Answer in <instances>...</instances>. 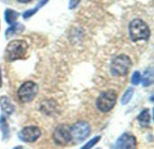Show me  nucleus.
Masks as SVG:
<instances>
[{"label": "nucleus", "mask_w": 154, "mask_h": 149, "mask_svg": "<svg viewBox=\"0 0 154 149\" xmlns=\"http://www.w3.org/2000/svg\"><path fill=\"white\" fill-rule=\"evenodd\" d=\"M0 107L1 111L6 115H11L14 112V105L7 96L0 97Z\"/></svg>", "instance_id": "obj_10"}, {"label": "nucleus", "mask_w": 154, "mask_h": 149, "mask_svg": "<svg viewBox=\"0 0 154 149\" xmlns=\"http://www.w3.org/2000/svg\"><path fill=\"white\" fill-rule=\"evenodd\" d=\"M141 79H142V76H141V73L139 71H135L133 76H132V79H131V83L134 85H138L141 82Z\"/></svg>", "instance_id": "obj_19"}, {"label": "nucleus", "mask_w": 154, "mask_h": 149, "mask_svg": "<svg viewBox=\"0 0 154 149\" xmlns=\"http://www.w3.org/2000/svg\"><path fill=\"white\" fill-rule=\"evenodd\" d=\"M137 141L134 136L128 133L123 134L116 143V149H136Z\"/></svg>", "instance_id": "obj_9"}, {"label": "nucleus", "mask_w": 154, "mask_h": 149, "mask_svg": "<svg viewBox=\"0 0 154 149\" xmlns=\"http://www.w3.org/2000/svg\"><path fill=\"white\" fill-rule=\"evenodd\" d=\"M129 35L134 42L148 40L151 36V30L144 21L142 19H134L129 24Z\"/></svg>", "instance_id": "obj_2"}, {"label": "nucleus", "mask_w": 154, "mask_h": 149, "mask_svg": "<svg viewBox=\"0 0 154 149\" xmlns=\"http://www.w3.org/2000/svg\"><path fill=\"white\" fill-rule=\"evenodd\" d=\"M24 26L22 24V23H19V22H15L14 24L13 25H10L9 28L6 29L5 32V39H9L18 33H21L23 30H24Z\"/></svg>", "instance_id": "obj_11"}, {"label": "nucleus", "mask_w": 154, "mask_h": 149, "mask_svg": "<svg viewBox=\"0 0 154 149\" xmlns=\"http://www.w3.org/2000/svg\"><path fill=\"white\" fill-rule=\"evenodd\" d=\"M28 51V44L23 40H14L10 41L5 49L4 58L7 62H13L25 58Z\"/></svg>", "instance_id": "obj_1"}, {"label": "nucleus", "mask_w": 154, "mask_h": 149, "mask_svg": "<svg viewBox=\"0 0 154 149\" xmlns=\"http://www.w3.org/2000/svg\"><path fill=\"white\" fill-rule=\"evenodd\" d=\"M97 149H101V148H97Z\"/></svg>", "instance_id": "obj_24"}, {"label": "nucleus", "mask_w": 154, "mask_h": 149, "mask_svg": "<svg viewBox=\"0 0 154 149\" xmlns=\"http://www.w3.org/2000/svg\"><path fill=\"white\" fill-rule=\"evenodd\" d=\"M137 120L139 121V123L143 126V127H147L150 125L151 123V114H150V111L148 109H144L141 112V113L138 115Z\"/></svg>", "instance_id": "obj_15"}, {"label": "nucleus", "mask_w": 154, "mask_h": 149, "mask_svg": "<svg viewBox=\"0 0 154 149\" xmlns=\"http://www.w3.org/2000/svg\"><path fill=\"white\" fill-rule=\"evenodd\" d=\"M53 140L57 145L66 146L71 141L70 128L65 124L58 126L52 135Z\"/></svg>", "instance_id": "obj_7"}, {"label": "nucleus", "mask_w": 154, "mask_h": 149, "mask_svg": "<svg viewBox=\"0 0 154 149\" xmlns=\"http://www.w3.org/2000/svg\"><path fill=\"white\" fill-rule=\"evenodd\" d=\"M0 130L2 133V139L6 140L10 136V129L6 118L5 116H0Z\"/></svg>", "instance_id": "obj_12"}, {"label": "nucleus", "mask_w": 154, "mask_h": 149, "mask_svg": "<svg viewBox=\"0 0 154 149\" xmlns=\"http://www.w3.org/2000/svg\"><path fill=\"white\" fill-rule=\"evenodd\" d=\"M39 87L36 83L32 81H27L22 84L17 91V95L22 103H27L32 102L38 94Z\"/></svg>", "instance_id": "obj_5"}, {"label": "nucleus", "mask_w": 154, "mask_h": 149, "mask_svg": "<svg viewBox=\"0 0 154 149\" xmlns=\"http://www.w3.org/2000/svg\"><path fill=\"white\" fill-rule=\"evenodd\" d=\"M132 65V59L127 55L121 54L112 60L110 71L115 76H125L128 74Z\"/></svg>", "instance_id": "obj_3"}, {"label": "nucleus", "mask_w": 154, "mask_h": 149, "mask_svg": "<svg viewBox=\"0 0 154 149\" xmlns=\"http://www.w3.org/2000/svg\"><path fill=\"white\" fill-rule=\"evenodd\" d=\"M101 139V136H97V137H95V138H93L92 139H90L88 142H87L82 148L80 149H91L92 148H94L98 142H99V140Z\"/></svg>", "instance_id": "obj_18"}, {"label": "nucleus", "mask_w": 154, "mask_h": 149, "mask_svg": "<svg viewBox=\"0 0 154 149\" xmlns=\"http://www.w3.org/2000/svg\"><path fill=\"white\" fill-rule=\"evenodd\" d=\"M80 1L81 0H69V8L70 10L76 8L79 5V4L80 3Z\"/></svg>", "instance_id": "obj_20"}, {"label": "nucleus", "mask_w": 154, "mask_h": 149, "mask_svg": "<svg viewBox=\"0 0 154 149\" xmlns=\"http://www.w3.org/2000/svg\"><path fill=\"white\" fill-rule=\"evenodd\" d=\"M49 2V0H40L38 2V4L35 5V7H33L32 9H28L26 10L23 13V19H29L30 17H32V15H34L42 6H44L47 3Z\"/></svg>", "instance_id": "obj_13"}, {"label": "nucleus", "mask_w": 154, "mask_h": 149, "mask_svg": "<svg viewBox=\"0 0 154 149\" xmlns=\"http://www.w3.org/2000/svg\"><path fill=\"white\" fill-rule=\"evenodd\" d=\"M41 130L36 126H28L23 128L18 134L19 139L25 143H33L41 137Z\"/></svg>", "instance_id": "obj_8"}, {"label": "nucleus", "mask_w": 154, "mask_h": 149, "mask_svg": "<svg viewBox=\"0 0 154 149\" xmlns=\"http://www.w3.org/2000/svg\"><path fill=\"white\" fill-rule=\"evenodd\" d=\"M19 3H22V4H27V3H30L32 0H17Z\"/></svg>", "instance_id": "obj_21"}, {"label": "nucleus", "mask_w": 154, "mask_h": 149, "mask_svg": "<svg viewBox=\"0 0 154 149\" xmlns=\"http://www.w3.org/2000/svg\"><path fill=\"white\" fill-rule=\"evenodd\" d=\"M14 149H27V148H23V147H22V146H17V147L14 148Z\"/></svg>", "instance_id": "obj_22"}, {"label": "nucleus", "mask_w": 154, "mask_h": 149, "mask_svg": "<svg viewBox=\"0 0 154 149\" xmlns=\"http://www.w3.org/2000/svg\"><path fill=\"white\" fill-rule=\"evenodd\" d=\"M19 17V13L13 10V9H6L5 11V21L6 22V23H8L9 25H13L15 23V22L17 21Z\"/></svg>", "instance_id": "obj_14"}, {"label": "nucleus", "mask_w": 154, "mask_h": 149, "mask_svg": "<svg viewBox=\"0 0 154 149\" xmlns=\"http://www.w3.org/2000/svg\"><path fill=\"white\" fill-rule=\"evenodd\" d=\"M117 101V94L115 90L103 92L97 97L96 104L101 112H110L116 105Z\"/></svg>", "instance_id": "obj_4"}, {"label": "nucleus", "mask_w": 154, "mask_h": 149, "mask_svg": "<svg viewBox=\"0 0 154 149\" xmlns=\"http://www.w3.org/2000/svg\"><path fill=\"white\" fill-rule=\"evenodd\" d=\"M2 86V76H1V68H0V88Z\"/></svg>", "instance_id": "obj_23"}, {"label": "nucleus", "mask_w": 154, "mask_h": 149, "mask_svg": "<svg viewBox=\"0 0 154 149\" xmlns=\"http://www.w3.org/2000/svg\"><path fill=\"white\" fill-rule=\"evenodd\" d=\"M141 80H142L143 85L144 87H148V86H150V85H152L153 84L154 76L152 67L148 68V69L144 72L143 76V78H142Z\"/></svg>", "instance_id": "obj_16"}, {"label": "nucleus", "mask_w": 154, "mask_h": 149, "mask_svg": "<svg viewBox=\"0 0 154 149\" xmlns=\"http://www.w3.org/2000/svg\"><path fill=\"white\" fill-rule=\"evenodd\" d=\"M90 126L86 121H78L70 127L71 141L76 144L83 142L90 134Z\"/></svg>", "instance_id": "obj_6"}, {"label": "nucleus", "mask_w": 154, "mask_h": 149, "mask_svg": "<svg viewBox=\"0 0 154 149\" xmlns=\"http://www.w3.org/2000/svg\"><path fill=\"white\" fill-rule=\"evenodd\" d=\"M134 89L133 87H129L125 92V94H124V95H123V97L121 99V103L123 105H125V104L130 103V101H131V99H132V97L134 95Z\"/></svg>", "instance_id": "obj_17"}]
</instances>
